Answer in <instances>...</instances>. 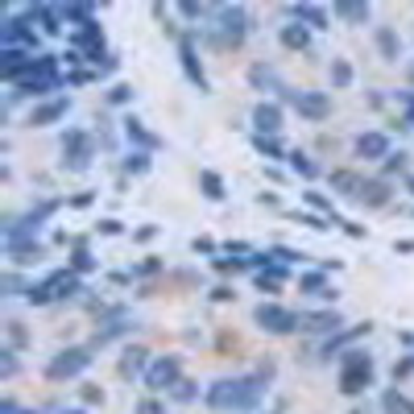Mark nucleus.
Here are the masks:
<instances>
[{
	"label": "nucleus",
	"instance_id": "1",
	"mask_svg": "<svg viewBox=\"0 0 414 414\" xmlns=\"http://www.w3.org/2000/svg\"><path fill=\"white\" fill-rule=\"evenodd\" d=\"M265 377H232V381H216L207 389V406L216 410H253L261 402Z\"/></svg>",
	"mask_w": 414,
	"mask_h": 414
},
{
	"label": "nucleus",
	"instance_id": "2",
	"mask_svg": "<svg viewBox=\"0 0 414 414\" xmlns=\"http://www.w3.org/2000/svg\"><path fill=\"white\" fill-rule=\"evenodd\" d=\"M216 46L228 50V46H240L244 42V34H249V17H244V8L240 4H216Z\"/></svg>",
	"mask_w": 414,
	"mask_h": 414
},
{
	"label": "nucleus",
	"instance_id": "3",
	"mask_svg": "<svg viewBox=\"0 0 414 414\" xmlns=\"http://www.w3.org/2000/svg\"><path fill=\"white\" fill-rule=\"evenodd\" d=\"M95 158V141L88 129H71V133H62V170H71V174H83L88 166H92Z\"/></svg>",
	"mask_w": 414,
	"mask_h": 414
},
{
	"label": "nucleus",
	"instance_id": "4",
	"mask_svg": "<svg viewBox=\"0 0 414 414\" xmlns=\"http://www.w3.org/2000/svg\"><path fill=\"white\" fill-rule=\"evenodd\" d=\"M368 381H373V361H368V352L348 348V352H344V373H340V394L357 398Z\"/></svg>",
	"mask_w": 414,
	"mask_h": 414
},
{
	"label": "nucleus",
	"instance_id": "5",
	"mask_svg": "<svg viewBox=\"0 0 414 414\" xmlns=\"http://www.w3.org/2000/svg\"><path fill=\"white\" fill-rule=\"evenodd\" d=\"M253 319H257V327H265V331H274V336L298 331V315H290L286 307H274V303H261V307L253 311Z\"/></svg>",
	"mask_w": 414,
	"mask_h": 414
},
{
	"label": "nucleus",
	"instance_id": "6",
	"mask_svg": "<svg viewBox=\"0 0 414 414\" xmlns=\"http://www.w3.org/2000/svg\"><path fill=\"white\" fill-rule=\"evenodd\" d=\"M88 365H92V348H67V352H58V357L50 361L46 377L62 381V377H75V373H83Z\"/></svg>",
	"mask_w": 414,
	"mask_h": 414
},
{
	"label": "nucleus",
	"instance_id": "7",
	"mask_svg": "<svg viewBox=\"0 0 414 414\" xmlns=\"http://www.w3.org/2000/svg\"><path fill=\"white\" fill-rule=\"evenodd\" d=\"M286 104H294L298 116H307V120H323L331 112V95L327 92H286Z\"/></svg>",
	"mask_w": 414,
	"mask_h": 414
},
{
	"label": "nucleus",
	"instance_id": "8",
	"mask_svg": "<svg viewBox=\"0 0 414 414\" xmlns=\"http://www.w3.org/2000/svg\"><path fill=\"white\" fill-rule=\"evenodd\" d=\"M183 365H179V357H158L153 365H149V373H145V385L149 389H174L183 377Z\"/></svg>",
	"mask_w": 414,
	"mask_h": 414
},
{
	"label": "nucleus",
	"instance_id": "9",
	"mask_svg": "<svg viewBox=\"0 0 414 414\" xmlns=\"http://www.w3.org/2000/svg\"><path fill=\"white\" fill-rule=\"evenodd\" d=\"M179 58H183V71L186 79L199 88V92H207V75H203V62H199V50H195V38H179Z\"/></svg>",
	"mask_w": 414,
	"mask_h": 414
},
{
	"label": "nucleus",
	"instance_id": "10",
	"mask_svg": "<svg viewBox=\"0 0 414 414\" xmlns=\"http://www.w3.org/2000/svg\"><path fill=\"white\" fill-rule=\"evenodd\" d=\"M253 129H257V137L282 133V108H277L274 99H261V104L253 108Z\"/></svg>",
	"mask_w": 414,
	"mask_h": 414
},
{
	"label": "nucleus",
	"instance_id": "11",
	"mask_svg": "<svg viewBox=\"0 0 414 414\" xmlns=\"http://www.w3.org/2000/svg\"><path fill=\"white\" fill-rule=\"evenodd\" d=\"M67 108H71V99H67V95H54V99H46V104L29 108V125H34V129H46V125H54V120L67 116Z\"/></svg>",
	"mask_w": 414,
	"mask_h": 414
},
{
	"label": "nucleus",
	"instance_id": "12",
	"mask_svg": "<svg viewBox=\"0 0 414 414\" xmlns=\"http://www.w3.org/2000/svg\"><path fill=\"white\" fill-rule=\"evenodd\" d=\"M42 286H46L50 303H54V298H71V294H79V290H83V282H79L75 270H58V274H50Z\"/></svg>",
	"mask_w": 414,
	"mask_h": 414
},
{
	"label": "nucleus",
	"instance_id": "13",
	"mask_svg": "<svg viewBox=\"0 0 414 414\" xmlns=\"http://www.w3.org/2000/svg\"><path fill=\"white\" fill-rule=\"evenodd\" d=\"M373 42H377V54H381L385 62H398V58H402V38H398L394 25H377Z\"/></svg>",
	"mask_w": 414,
	"mask_h": 414
},
{
	"label": "nucleus",
	"instance_id": "14",
	"mask_svg": "<svg viewBox=\"0 0 414 414\" xmlns=\"http://www.w3.org/2000/svg\"><path fill=\"white\" fill-rule=\"evenodd\" d=\"M357 158H368V162L389 158V137L385 133H361L357 137Z\"/></svg>",
	"mask_w": 414,
	"mask_h": 414
},
{
	"label": "nucleus",
	"instance_id": "15",
	"mask_svg": "<svg viewBox=\"0 0 414 414\" xmlns=\"http://www.w3.org/2000/svg\"><path fill=\"white\" fill-rule=\"evenodd\" d=\"M365 183H368V179H361L357 170H336V174H331V191H336V195H344V199H361Z\"/></svg>",
	"mask_w": 414,
	"mask_h": 414
},
{
	"label": "nucleus",
	"instance_id": "16",
	"mask_svg": "<svg viewBox=\"0 0 414 414\" xmlns=\"http://www.w3.org/2000/svg\"><path fill=\"white\" fill-rule=\"evenodd\" d=\"M340 327V315L336 311H315V315H298V331H336Z\"/></svg>",
	"mask_w": 414,
	"mask_h": 414
},
{
	"label": "nucleus",
	"instance_id": "17",
	"mask_svg": "<svg viewBox=\"0 0 414 414\" xmlns=\"http://www.w3.org/2000/svg\"><path fill=\"white\" fill-rule=\"evenodd\" d=\"M290 13H294V21L307 25V29H323V25H327V13H323L319 4H290Z\"/></svg>",
	"mask_w": 414,
	"mask_h": 414
},
{
	"label": "nucleus",
	"instance_id": "18",
	"mask_svg": "<svg viewBox=\"0 0 414 414\" xmlns=\"http://www.w3.org/2000/svg\"><path fill=\"white\" fill-rule=\"evenodd\" d=\"M277 38H282V46H286V50H307V46H311V29H307V25H298V21H294V25H282V34H277Z\"/></svg>",
	"mask_w": 414,
	"mask_h": 414
},
{
	"label": "nucleus",
	"instance_id": "19",
	"mask_svg": "<svg viewBox=\"0 0 414 414\" xmlns=\"http://www.w3.org/2000/svg\"><path fill=\"white\" fill-rule=\"evenodd\" d=\"M357 203H365V207H381V203H389V183H385V179H368Z\"/></svg>",
	"mask_w": 414,
	"mask_h": 414
},
{
	"label": "nucleus",
	"instance_id": "20",
	"mask_svg": "<svg viewBox=\"0 0 414 414\" xmlns=\"http://www.w3.org/2000/svg\"><path fill=\"white\" fill-rule=\"evenodd\" d=\"M125 137L137 141L141 149H158V145H162V141H158L153 133H149V129H145V125H141L137 116H129V120H125Z\"/></svg>",
	"mask_w": 414,
	"mask_h": 414
},
{
	"label": "nucleus",
	"instance_id": "21",
	"mask_svg": "<svg viewBox=\"0 0 414 414\" xmlns=\"http://www.w3.org/2000/svg\"><path fill=\"white\" fill-rule=\"evenodd\" d=\"M381 410L385 414H414V402L406 394H398V389H385L381 394Z\"/></svg>",
	"mask_w": 414,
	"mask_h": 414
},
{
	"label": "nucleus",
	"instance_id": "22",
	"mask_svg": "<svg viewBox=\"0 0 414 414\" xmlns=\"http://www.w3.org/2000/svg\"><path fill=\"white\" fill-rule=\"evenodd\" d=\"M249 83H253V88H277V92H286V88L277 83V71L274 67H265V62L249 67Z\"/></svg>",
	"mask_w": 414,
	"mask_h": 414
},
{
	"label": "nucleus",
	"instance_id": "23",
	"mask_svg": "<svg viewBox=\"0 0 414 414\" xmlns=\"http://www.w3.org/2000/svg\"><path fill=\"white\" fill-rule=\"evenodd\" d=\"M298 290H303V294H319V298H336V290L327 286L323 274H303L298 277Z\"/></svg>",
	"mask_w": 414,
	"mask_h": 414
},
{
	"label": "nucleus",
	"instance_id": "24",
	"mask_svg": "<svg viewBox=\"0 0 414 414\" xmlns=\"http://www.w3.org/2000/svg\"><path fill=\"white\" fill-rule=\"evenodd\" d=\"M145 357H149L145 348H129V352H125V361H120V377H137V373H149V368H145Z\"/></svg>",
	"mask_w": 414,
	"mask_h": 414
},
{
	"label": "nucleus",
	"instance_id": "25",
	"mask_svg": "<svg viewBox=\"0 0 414 414\" xmlns=\"http://www.w3.org/2000/svg\"><path fill=\"white\" fill-rule=\"evenodd\" d=\"M8 249V257L17 261V265H29V261H42V244H4Z\"/></svg>",
	"mask_w": 414,
	"mask_h": 414
},
{
	"label": "nucleus",
	"instance_id": "26",
	"mask_svg": "<svg viewBox=\"0 0 414 414\" xmlns=\"http://www.w3.org/2000/svg\"><path fill=\"white\" fill-rule=\"evenodd\" d=\"M336 17L340 21H348V25H361V21H368V4H336Z\"/></svg>",
	"mask_w": 414,
	"mask_h": 414
},
{
	"label": "nucleus",
	"instance_id": "27",
	"mask_svg": "<svg viewBox=\"0 0 414 414\" xmlns=\"http://www.w3.org/2000/svg\"><path fill=\"white\" fill-rule=\"evenodd\" d=\"M286 162H290V170H294V174H303V179H315V174H319V166H315V162H311L303 149H294Z\"/></svg>",
	"mask_w": 414,
	"mask_h": 414
},
{
	"label": "nucleus",
	"instance_id": "28",
	"mask_svg": "<svg viewBox=\"0 0 414 414\" xmlns=\"http://www.w3.org/2000/svg\"><path fill=\"white\" fill-rule=\"evenodd\" d=\"M199 186H203V195H207V199H216V203L224 199V179H220L216 170H203V174H199Z\"/></svg>",
	"mask_w": 414,
	"mask_h": 414
},
{
	"label": "nucleus",
	"instance_id": "29",
	"mask_svg": "<svg viewBox=\"0 0 414 414\" xmlns=\"http://www.w3.org/2000/svg\"><path fill=\"white\" fill-rule=\"evenodd\" d=\"M352 83V62L348 58H331V88H348Z\"/></svg>",
	"mask_w": 414,
	"mask_h": 414
},
{
	"label": "nucleus",
	"instance_id": "30",
	"mask_svg": "<svg viewBox=\"0 0 414 414\" xmlns=\"http://www.w3.org/2000/svg\"><path fill=\"white\" fill-rule=\"evenodd\" d=\"M253 149H257V153H265V158H290V153L277 145V137H253Z\"/></svg>",
	"mask_w": 414,
	"mask_h": 414
},
{
	"label": "nucleus",
	"instance_id": "31",
	"mask_svg": "<svg viewBox=\"0 0 414 414\" xmlns=\"http://www.w3.org/2000/svg\"><path fill=\"white\" fill-rule=\"evenodd\" d=\"M145 170H149V153H145V149H137V153L125 158V174H145Z\"/></svg>",
	"mask_w": 414,
	"mask_h": 414
},
{
	"label": "nucleus",
	"instance_id": "32",
	"mask_svg": "<svg viewBox=\"0 0 414 414\" xmlns=\"http://www.w3.org/2000/svg\"><path fill=\"white\" fill-rule=\"evenodd\" d=\"M71 270H75V274H88V270H95V257L88 249H75V253H71Z\"/></svg>",
	"mask_w": 414,
	"mask_h": 414
},
{
	"label": "nucleus",
	"instance_id": "33",
	"mask_svg": "<svg viewBox=\"0 0 414 414\" xmlns=\"http://www.w3.org/2000/svg\"><path fill=\"white\" fill-rule=\"evenodd\" d=\"M307 203H311L315 212H327V216H331V199H327V195H315V191H307ZM331 224H336V216H331Z\"/></svg>",
	"mask_w": 414,
	"mask_h": 414
},
{
	"label": "nucleus",
	"instance_id": "34",
	"mask_svg": "<svg viewBox=\"0 0 414 414\" xmlns=\"http://www.w3.org/2000/svg\"><path fill=\"white\" fill-rule=\"evenodd\" d=\"M108 99H112V104H129V99H133V88H129V83H116V88L108 92Z\"/></svg>",
	"mask_w": 414,
	"mask_h": 414
},
{
	"label": "nucleus",
	"instance_id": "35",
	"mask_svg": "<svg viewBox=\"0 0 414 414\" xmlns=\"http://www.w3.org/2000/svg\"><path fill=\"white\" fill-rule=\"evenodd\" d=\"M394 170H398V174L406 170V153H389V158H385V174H394Z\"/></svg>",
	"mask_w": 414,
	"mask_h": 414
},
{
	"label": "nucleus",
	"instance_id": "36",
	"mask_svg": "<svg viewBox=\"0 0 414 414\" xmlns=\"http://www.w3.org/2000/svg\"><path fill=\"white\" fill-rule=\"evenodd\" d=\"M133 414H166V406L162 402H153V398H145V402H137V410Z\"/></svg>",
	"mask_w": 414,
	"mask_h": 414
},
{
	"label": "nucleus",
	"instance_id": "37",
	"mask_svg": "<svg viewBox=\"0 0 414 414\" xmlns=\"http://www.w3.org/2000/svg\"><path fill=\"white\" fill-rule=\"evenodd\" d=\"M195 389H199V385H191V381H179V385H174V398H179V402H191V398H195Z\"/></svg>",
	"mask_w": 414,
	"mask_h": 414
},
{
	"label": "nucleus",
	"instance_id": "38",
	"mask_svg": "<svg viewBox=\"0 0 414 414\" xmlns=\"http://www.w3.org/2000/svg\"><path fill=\"white\" fill-rule=\"evenodd\" d=\"M83 402H88V406L104 402V389H99V385H83Z\"/></svg>",
	"mask_w": 414,
	"mask_h": 414
},
{
	"label": "nucleus",
	"instance_id": "39",
	"mask_svg": "<svg viewBox=\"0 0 414 414\" xmlns=\"http://www.w3.org/2000/svg\"><path fill=\"white\" fill-rule=\"evenodd\" d=\"M398 99L406 104V125L414 129V92H398Z\"/></svg>",
	"mask_w": 414,
	"mask_h": 414
},
{
	"label": "nucleus",
	"instance_id": "40",
	"mask_svg": "<svg viewBox=\"0 0 414 414\" xmlns=\"http://www.w3.org/2000/svg\"><path fill=\"white\" fill-rule=\"evenodd\" d=\"M179 13H183V17H191V21H195V17H203L207 8H203V4H191V0H186V4H179Z\"/></svg>",
	"mask_w": 414,
	"mask_h": 414
},
{
	"label": "nucleus",
	"instance_id": "41",
	"mask_svg": "<svg viewBox=\"0 0 414 414\" xmlns=\"http://www.w3.org/2000/svg\"><path fill=\"white\" fill-rule=\"evenodd\" d=\"M95 228L104 232V236H120V220H99Z\"/></svg>",
	"mask_w": 414,
	"mask_h": 414
},
{
	"label": "nucleus",
	"instance_id": "42",
	"mask_svg": "<svg viewBox=\"0 0 414 414\" xmlns=\"http://www.w3.org/2000/svg\"><path fill=\"white\" fill-rule=\"evenodd\" d=\"M195 253H216V240L212 236H195Z\"/></svg>",
	"mask_w": 414,
	"mask_h": 414
},
{
	"label": "nucleus",
	"instance_id": "43",
	"mask_svg": "<svg viewBox=\"0 0 414 414\" xmlns=\"http://www.w3.org/2000/svg\"><path fill=\"white\" fill-rule=\"evenodd\" d=\"M8 340H13V344H25L29 336H25V327H21V323H8Z\"/></svg>",
	"mask_w": 414,
	"mask_h": 414
},
{
	"label": "nucleus",
	"instance_id": "44",
	"mask_svg": "<svg viewBox=\"0 0 414 414\" xmlns=\"http://www.w3.org/2000/svg\"><path fill=\"white\" fill-rule=\"evenodd\" d=\"M158 270H162V261H158V257H149V261H141V265H137V274H158Z\"/></svg>",
	"mask_w": 414,
	"mask_h": 414
},
{
	"label": "nucleus",
	"instance_id": "45",
	"mask_svg": "<svg viewBox=\"0 0 414 414\" xmlns=\"http://www.w3.org/2000/svg\"><path fill=\"white\" fill-rule=\"evenodd\" d=\"M257 286H261V290H265V294H277V277H257Z\"/></svg>",
	"mask_w": 414,
	"mask_h": 414
},
{
	"label": "nucleus",
	"instance_id": "46",
	"mask_svg": "<svg viewBox=\"0 0 414 414\" xmlns=\"http://www.w3.org/2000/svg\"><path fill=\"white\" fill-rule=\"evenodd\" d=\"M133 236H137V240H153V236H158V224H145V228H137Z\"/></svg>",
	"mask_w": 414,
	"mask_h": 414
},
{
	"label": "nucleus",
	"instance_id": "47",
	"mask_svg": "<svg viewBox=\"0 0 414 414\" xmlns=\"http://www.w3.org/2000/svg\"><path fill=\"white\" fill-rule=\"evenodd\" d=\"M17 286H21V277H17V274H4V294H17Z\"/></svg>",
	"mask_w": 414,
	"mask_h": 414
},
{
	"label": "nucleus",
	"instance_id": "48",
	"mask_svg": "<svg viewBox=\"0 0 414 414\" xmlns=\"http://www.w3.org/2000/svg\"><path fill=\"white\" fill-rule=\"evenodd\" d=\"M17 373V361H13V352H4V377H13Z\"/></svg>",
	"mask_w": 414,
	"mask_h": 414
},
{
	"label": "nucleus",
	"instance_id": "49",
	"mask_svg": "<svg viewBox=\"0 0 414 414\" xmlns=\"http://www.w3.org/2000/svg\"><path fill=\"white\" fill-rule=\"evenodd\" d=\"M340 224H344V232H348V236H365V228H361V224H348V220H340Z\"/></svg>",
	"mask_w": 414,
	"mask_h": 414
},
{
	"label": "nucleus",
	"instance_id": "50",
	"mask_svg": "<svg viewBox=\"0 0 414 414\" xmlns=\"http://www.w3.org/2000/svg\"><path fill=\"white\" fill-rule=\"evenodd\" d=\"M394 249H398V253H414V240H398Z\"/></svg>",
	"mask_w": 414,
	"mask_h": 414
},
{
	"label": "nucleus",
	"instance_id": "51",
	"mask_svg": "<svg viewBox=\"0 0 414 414\" xmlns=\"http://www.w3.org/2000/svg\"><path fill=\"white\" fill-rule=\"evenodd\" d=\"M67 414H83V410H67Z\"/></svg>",
	"mask_w": 414,
	"mask_h": 414
}]
</instances>
